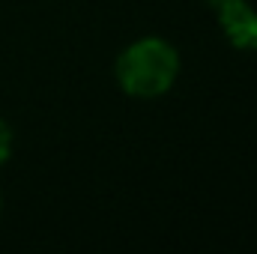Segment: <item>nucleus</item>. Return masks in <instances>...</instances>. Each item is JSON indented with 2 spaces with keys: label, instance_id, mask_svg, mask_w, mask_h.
I'll return each mask as SVG.
<instances>
[{
  "label": "nucleus",
  "instance_id": "nucleus-3",
  "mask_svg": "<svg viewBox=\"0 0 257 254\" xmlns=\"http://www.w3.org/2000/svg\"><path fill=\"white\" fill-rule=\"evenodd\" d=\"M9 153H12V132H9V126L0 120V165L9 159Z\"/></svg>",
  "mask_w": 257,
  "mask_h": 254
},
{
  "label": "nucleus",
  "instance_id": "nucleus-1",
  "mask_svg": "<svg viewBox=\"0 0 257 254\" xmlns=\"http://www.w3.org/2000/svg\"><path fill=\"white\" fill-rule=\"evenodd\" d=\"M117 84L120 90L138 99H153L171 90L180 75V54L171 42L159 36H147L132 42L117 57Z\"/></svg>",
  "mask_w": 257,
  "mask_h": 254
},
{
  "label": "nucleus",
  "instance_id": "nucleus-2",
  "mask_svg": "<svg viewBox=\"0 0 257 254\" xmlns=\"http://www.w3.org/2000/svg\"><path fill=\"white\" fill-rule=\"evenodd\" d=\"M218 21L236 48H257V12L245 0H212Z\"/></svg>",
  "mask_w": 257,
  "mask_h": 254
}]
</instances>
